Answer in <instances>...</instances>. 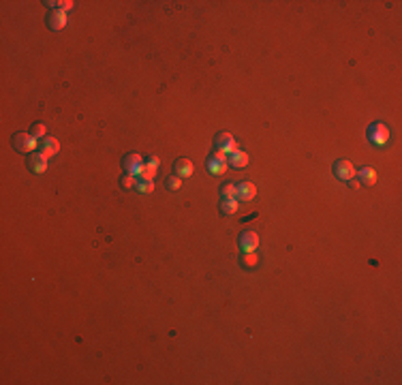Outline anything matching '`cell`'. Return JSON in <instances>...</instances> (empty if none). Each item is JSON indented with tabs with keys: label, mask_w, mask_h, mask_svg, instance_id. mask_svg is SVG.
I'll return each mask as SVG.
<instances>
[{
	"label": "cell",
	"mask_w": 402,
	"mask_h": 385,
	"mask_svg": "<svg viewBox=\"0 0 402 385\" xmlns=\"http://www.w3.org/2000/svg\"><path fill=\"white\" fill-rule=\"evenodd\" d=\"M13 146L20 152H34L39 148V141H37V137H32L30 133H17V135H13Z\"/></svg>",
	"instance_id": "obj_2"
},
{
	"label": "cell",
	"mask_w": 402,
	"mask_h": 385,
	"mask_svg": "<svg viewBox=\"0 0 402 385\" xmlns=\"http://www.w3.org/2000/svg\"><path fill=\"white\" fill-rule=\"evenodd\" d=\"M47 158L45 154H32L30 158H28V167H30L34 174H43V171L47 169Z\"/></svg>",
	"instance_id": "obj_10"
},
{
	"label": "cell",
	"mask_w": 402,
	"mask_h": 385,
	"mask_svg": "<svg viewBox=\"0 0 402 385\" xmlns=\"http://www.w3.org/2000/svg\"><path fill=\"white\" fill-rule=\"evenodd\" d=\"M137 182H139V178L137 176H133V174H126L122 178V186L124 188H133V186H137Z\"/></svg>",
	"instance_id": "obj_21"
},
{
	"label": "cell",
	"mask_w": 402,
	"mask_h": 385,
	"mask_svg": "<svg viewBox=\"0 0 402 385\" xmlns=\"http://www.w3.org/2000/svg\"><path fill=\"white\" fill-rule=\"evenodd\" d=\"M180 184H182V178H178V176L169 178V188H171V191H178Z\"/></svg>",
	"instance_id": "obj_22"
},
{
	"label": "cell",
	"mask_w": 402,
	"mask_h": 385,
	"mask_svg": "<svg viewBox=\"0 0 402 385\" xmlns=\"http://www.w3.org/2000/svg\"><path fill=\"white\" fill-rule=\"evenodd\" d=\"M242 263H244V268H257L259 265V257H257V253H246L244 257H242Z\"/></svg>",
	"instance_id": "obj_17"
},
{
	"label": "cell",
	"mask_w": 402,
	"mask_h": 385,
	"mask_svg": "<svg viewBox=\"0 0 402 385\" xmlns=\"http://www.w3.org/2000/svg\"><path fill=\"white\" fill-rule=\"evenodd\" d=\"M216 148H218V152H223V154H231L238 150V141H235V137L231 133H218L216 135Z\"/></svg>",
	"instance_id": "obj_4"
},
{
	"label": "cell",
	"mask_w": 402,
	"mask_h": 385,
	"mask_svg": "<svg viewBox=\"0 0 402 385\" xmlns=\"http://www.w3.org/2000/svg\"><path fill=\"white\" fill-rule=\"evenodd\" d=\"M349 186H351V188H355V191H357V188H359V182L355 180V178H353V180H349Z\"/></svg>",
	"instance_id": "obj_23"
},
{
	"label": "cell",
	"mask_w": 402,
	"mask_h": 385,
	"mask_svg": "<svg viewBox=\"0 0 402 385\" xmlns=\"http://www.w3.org/2000/svg\"><path fill=\"white\" fill-rule=\"evenodd\" d=\"M137 191H139L141 195L152 193V191H154V182H152V180H139V182H137Z\"/></svg>",
	"instance_id": "obj_20"
},
{
	"label": "cell",
	"mask_w": 402,
	"mask_h": 385,
	"mask_svg": "<svg viewBox=\"0 0 402 385\" xmlns=\"http://www.w3.org/2000/svg\"><path fill=\"white\" fill-rule=\"evenodd\" d=\"M176 176L191 178L193 176V163L188 161V158H178V163H176Z\"/></svg>",
	"instance_id": "obj_13"
},
{
	"label": "cell",
	"mask_w": 402,
	"mask_h": 385,
	"mask_svg": "<svg viewBox=\"0 0 402 385\" xmlns=\"http://www.w3.org/2000/svg\"><path fill=\"white\" fill-rule=\"evenodd\" d=\"M32 137H37V139H45L47 137V128H45V124L43 122H37L32 127V131H30Z\"/></svg>",
	"instance_id": "obj_19"
},
{
	"label": "cell",
	"mask_w": 402,
	"mask_h": 385,
	"mask_svg": "<svg viewBox=\"0 0 402 385\" xmlns=\"http://www.w3.org/2000/svg\"><path fill=\"white\" fill-rule=\"evenodd\" d=\"M144 161H141V156H139V154L137 152H135V154H128V156L126 158H124V169H126L128 171V174H133V176H141V171H144Z\"/></svg>",
	"instance_id": "obj_6"
},
{
	"label": "cell",
	"mask_w": 402,
	"mask_h": 385,
	"mask_svg": "<svg viewBox=\"0 0 402 385\" xmlns=\"http://www.w3.org/2000/svg\"><path fill=\"white\" fill-rule=\"evenodd\" d=\"M248 161H251V158H248V154H246V152H242V150H235V152L229 154V163H231L235 169L246 167Z\"/></svg>",
	"instance_id": "obj_14"
},
{
	"label": "cell",
	"mask_w": 402,
	"mask_h": 385,
	"mask_svg": "<svg viewBox=\"0 0 402 385\" xmlns=\"http://www.w3.org/2000/svg\"><path fill=\"white\" fill-rule=\"evenodd\" d=\"M58 150H60V141H58L56 137H50V135H47V137L43 139V154L45 156H54Z\"/></svg>",
	"instance_id": "obj_15"
},
{
	"label": "cell",
	"mask_w": 402,
	"mask_h": 385,
	"mask_svg": "<svg viewBox=\"0 0 402 385\" xmlns=\"http://www.w3.org/2000/svg\"><path fill=\"white\" fill-rule=\"evenodd\" d=\"M156 171H158V158H156V156H152V158H150V163H146V165H144V171H141L139 180H152V182H154Z\"/></svg>",
	"instance_id": "obj_11"
},
{
	"label": "cell",
	"mask_w": 402,
	"mask_h": 385,
	"mask_svg": "<svg viewBox=\"0 0 402 385\" xmlns=\"http://www.w3.org/2000/svg\"><path fill=\"white\" fill-rule=\"evenodd\" d=\"M355 176L359 178V180H362V184H366V186L377 184V180H379V176H377V171L372 169V167H364V169H359Z\"/></svg>",
	"instance_id": "obj_12"
},
{
	"label": "cell",
	"mask_w": 402,
	"mask_h": 385,
	"mask_svg": "<svg viewBox=\"0 0 402 385\" xmlns=\"http://www.w3.org/2000/svg\"><path fill=\"white\" fill-rule=\"evenodd\" d=\"M257 197V186L252 182H242L238 186V201H252Z\"/></svg>",
	"instance_id": "obj_9"
},
{
	"label": "cell",
	"mask_w": 402,
	"mask_h": 385,
	"mask_svg": "<svg viewBox=\"0 0 402 385\" xmlns=\"http://www.w3.org/2000/svg\"><path fill=\"white\" fill-rule=\"evenodd\" d=\"M257 246H259V235L255 231H244V233L240 235V248L244 253H255Z\"/></svg>",
	"instance_id": "obj_7"
},
{
	"label": "cell",
	"mask_w": 402,
	"mask_h": 385,
	"mask_svg": "<svg viewBox=\"0 0 402 385\" xmlns=\"http://www.w3.org/2000/svg\"><path fill=\"white\" fill-rule=\"evenodd\" d=\"M221 210L225 212V214H235V212L240 210V204H238V199H223V205H221Z\"/></svg>",
	"instance_id": "obj_16"
},
{
	"label": "cell",
	"mask_w": 402,
	"mask_h": 385,
	"mask_svg": "<svg viewBox=\"0 0 402 385\" xmlns=\"http://www.w3.org/2000/svg\"><path fill=\"white\" fill-rule=\"evenodd\" d=\"M227 167H229V158H227V154H223V152L210 154V158H208V169H210V174L223 176L225 171H227Z\"/></svg>",
	"instance_id": "obj_1"
},
{
	"label": "cell",
	"mask_w": 402,
	"mask_h": 385,
	"mask_svg": "<svg viewBox=\"0 0 402 385\" xmlns=\"http://www.w3.org/2000/svg\"><path fill=\"white\" fill-rule=\"evenodd\" d=\"M221 193H223V199H238V186L235 184H225Z\"/></svg>",
	"instance_id": "obj_18"
},
{
	"label": "cell",
	"mask_w": 402,
	"mask_h": 385,
	"mask_svg": "<svg viewBox=\"0 0 402 385\" xmlns=\"http://www.w3.org/2000/svg\"><path fill=\"white\" fill-rule=\"evenodd\" d=\"M47 24H50L51 30H62V28L67 26V11L54 9L50 13V17H47Z\"/></svg>",
	"instance_id": "obj_8"
},
{
	"label": "cell",
	"mask_w": 402,
	"mask_h": 385,
	"mask_svg": "<svg viewBox=\"0 0 402 385\" xmlns=\"http://www.w3.org/2000/svg\"><path fill=\"white\" fill-rule=\"evenodd\" d=\"M334 174L338 176L340 180L349 182V180H353V178H355V167H353V163H351V161L342 158V161H338V163L334 165Z\"/></svg>",
	"instance_id": "obj_5"
},
{
	"label": "cell",
	"mask_w": 402,
	"mask_h": 385,
	"mask_svg": "<svg viewBox=\"0 0 402 385\" xmlns=\"http://www.w3.org/2000/svg\"><path fill=\"white\" fill-rule=\"evenodd\" d=\"M368 137H370L372 144L385 146L387 141H389V128H387L383 122H375V124H372V127L368 128Z\"/></svg>",
	"instance_id": "obj_3"
}]
</instances>
